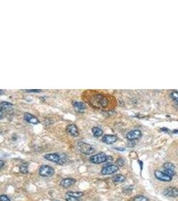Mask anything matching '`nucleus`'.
<instances>
[{"mask_svg": "<svg viewBox=\"0 0 178 201\" xmlns=\"http://www.w3.org/2000/svg\"><path fill=\"white\" fill-rule=\"evenodd\" d=\"M5 108H4L3 107H0V118L2 117V116L3 115L4 113V110H5Z\"/></svg>", "mask_w": 178, "mask_h": 201, "instance_id": "28", "label": "nucleus"}, {"mask_svg": "<svg viewBox=\"0 0 178 201\" xmlns=\"http://www.w3.org/2000/svg\"><path fill=\"white\" fill-rule=\"evenodd\" d=\"M107 155L103 152H100L99 154L93 155L90 157V161L94 164H99L106 162Z\"/></svg>", "mask_w": 178, "mask_h": 201, "instance_id": "4", "label": "nucleus"}, {"mask_svg": "<svg viewBox=\"0 0 178 201\" xmlns=\"http://www.w3.org/2000/svg\"><path fill=\"white\" fill-rule=\"evenodd\" d=\"M54 169L52 167L48 165H43L39 169V174L43 177H51L54 174Z\"/></svg>", "mask_w": 178, "mask_h": 201, "instance_id": "3", "label": "nucleus"}, {"mask_svg": "<svg viewBox=\"0 0 178 201\" xmlns=\"http://www.w3.org/2000/svg\"><path fill=\"white\" fill-rule=\"evenodd\" d=\"M76 182V180L75 179H72V178H67V179L62 180V181L60 182V186L63 188H68L74 185Z\"/></svg>", "mask_w": 178, "mask_h": 201, "instance_id": "11", "label": "nucleus"}, {"mask_svg": "<svg viewBox=\"0 0 178 201\" xmlns=\"http://www.w3.org/2000/svg\"><path fill=\"white\" fill-rule=\"evenodd\" d=\"M133 201H149V199L144 196L138 195L133 198Z\"/></svg>", "mask_w": 178, "mask_h": 201, "instance_id": "21", "label": "nucleus"}, {"mask_svg": "<svg viewBox=\"0 0 178 201\" xmlns=\"http://www.w3.org/2000/svg\"><path fill=\"white\" fill-rule=\"evenodd\" d=\"M116 150H121V151H124V150H125V149H119V148H116Z\"/></svg>", "mask_w": 178, "mask_h": 201, "instance_id": "32", "label": "nucleus"}, {"mask_svg": "<svg viewBox=\"0 0 178 201\" xmlns=\"http://www.w3.org/2000/svg\"><path fill=\"white\" fill-rule=\"evenodd\" d=\"M66 200L67 201H80V200L78 199V198L72 197V196H67V197L66 198Z\"/></svg>", "mask_w": 178, "mask_h": 201, "instance_id": "26", "label": "nucleus"}, {"mask_svg": "<svg viewBox=\"0 0 178 201\" xmlns=\"http://www.w3.org/2000/svg\"><path fill=\"white\" fill-rule=\"evenodd\" d=\"M0 105H1V107H4V108L13 106V104H12V103L6 102V101H2V102H1V103H0Z\"/></svg>", "mask_w": 178, "mask_h": 201, "instance_id": "24", "label": "nucleus"}, {"mask_svg": "<svg viewBox=\"0 0 178 201\" xmlns=\"http://www.w3.org/2000/svg\"><path fill=\"white\" fill-rule=\"evenodd\" d=\"M118 170H119V166L115 164H111L103 168L101 170V173L103 175H111L117 172Z\"/></svg>", "mask_w": 178, "mask_h": 201, "instance_id": "5", "label": "nucleus"}, {"mask_svg": "<svg viewBox=\"0 0 178 201\" xmlns=\"http://www.w3.org/2000/svg\"><path fill=\"white\" fill-rule=\"evenodd\" d=\"M4 165H5V162H4V161L0 159V169L2 168L4 166Z\"/></svg>", "mask_w": 178, "mask_h": 201, "instance_id": "30", "label": "nucleus"}, {"mask_svg": "<svg viewBox=\"0 0 178 201\" xmlns=\"http://www.w3.org/2000/svg\"><path fill=\"white\" fill-rule=\"evenodd\" d=\"M116 164H117V166H123L125 164V161L122 157H119L116 161Z\"/></svg>", "mask_w": 178, "mask_h": 201, "instance_id": "23", "label": "nucleus"}, {"mask_svg": "<svg viewBox=\"0 0 178 201\" xmlns=\"http://www.w3.org/2000/svg\"><path fill=\"white\" fill-rule=\"evenodd\" d=\"M163 194L169 197L176 198L178 196V189L175 187H169L164 190Z\"/></svg>", "mask_w": 178, "mask_h": 201, "instance_id": "9", "label": "nucleus"}, {"mask_svg": "<svg viewBox=\"0 0 178 201\" xmlns=\"http://www.w3.org/2000/svg\"><path fill=\"white\" fill-rule=\"evenodd\" d=\"M112 161H113V157H112L111 156H107V160H106V162L111 163Z\"/></svg>", "mask_w": 178, "mask_h": 201, "instance_id": "29", "label": "nucleus"}, {"mask_svg": "<svg viewBox=\"0 0 178 201\" xmlns=\"http://www.w3.org/2000/svg\"><path fill=\"white\" fill-rule=\"evenodd\" d=\"M24 119L25 121H26L28 123L33 124V125H37V124L40 123V121H39L38 118L29 113H26L24 114Z\"/></svg>", "mask_w": 178, "mask_h": 201, "instance_id": "8", "label": "nucleus"}, {"mask_svg": "<svg viewBox=\"0 0 178 201\" xmlns=\"http://www.w3.org/2000/svg\"><path fill=\"white\" fill-rule=\"evenodd\" d=\"M154 174H155V176H156V179L161 180V181L170 182L171 181V180H172V178L169 176H167L166 174L163 172L156 170V172H155Z\"/></svg>", "mask_w": 178, "mask_h": 201, "instance_id": "7", "label": "nucleus"}, {"mask_svg": "<svg viewBox=\"0 0 178 201\" xmlns=\"http://www.w3.org/2000/svg\"><path fill=\"white\" fill-rule=\"evenodd\" d=\"M142 136L141 132L139 129L132 130V131L128 132L127 134V138L129 140L133 141L139 139Z\"/></svg>", "mask_w": 178, "mask_h": 201, "instance_id": "6", "label": "nucleus"}, {"mask_svg": "<svg viewBox=\"0 0 178 201\" xmlns=\"http://www.w3.org/2000/svg\"><path fill=\"white\" fill-rule=\"evenodd\" d=\"M113 180L115 183H123L126 180V178L125 176L122 174H117L114 176L113 178Z\"/></svg>", "mask_w": 178, "mask_h": 201, "instance_id": "15", "label": "nucleus"}, {"mask_svg": "<svg viewBox=\"0 0 178 201\" xmlns=\"http://www.w3.org/2000/svg\"><path fill=\"white\" fill-rule=\"evenodd\" d=\"M25 92H29V93H40L42 91V90L40 89H26L24 90Z\"/></svg>", "mask_w": 178, "mask_h": 201, "instance_id": "27", "label": "nucleus"}, {"mask_svg": "<svg viewBox=\"0 0 178 201\" xmlns=\"http://www.w3.org/2000/svg\"><path fill=\"white\" fill-rule=\"evenodd\" d=\"M3 93H4V91L3 90H1L0 89V95H3Z\"/></svg>", "mask_w": 178, "mask_h": 201, "instance_id": "31", "label": "nucleus"}, {"mask_svg": "<svg viewBox=\"0 0 178 201\" xmlns=\"http://www.w3.org/2000/svg\"><path fill=\"white\" fill-rule=\"evenodd\" d=\"M163 168L164 169H169L171 170H175V166L170 162H165L163 164Z\"/></svg>", "mask_w": 178, "mask_h": 201, "instance_id": "18", "label": "nucleus"}, {"mask_svg": "<svg viewBox=\"0 0 178 201\" xmlns=\"http://www.w3.org/2000/svg\"><path fill=\"white\" fill-rule=\"evenodd\" d=\"M0 201H11V200L7 195L2 194V195H0Z\"/></svg>", "mask_w": 178, "mask_h": 201, "instance_id": "25", "label": "nucleus"}, {"mask_svg": "<svg viewBox=\"0 0 178 201\" xmlns=\"http://www.w3.org/2000/svg\"><path fill=\"white\" fill-rule=\"evenodd\" d=\"M163 172H164L165 174H166L167 176H170L172 178L173 176H174L175 174V172L174 170H169V169H164L163 170Z\"/></svg>", "mask_w": 178, "mask_h": 201, "instance_id": "20", "label": "nucleus"}, {"mask_svg": "<svg viewBox=\"0 0 178 201\" xmlns=\"http://www.w3.org/2000/svg\"><path fill=\"white\" fill-rule=\"evenodd\" d=\"M73 106L75 109L78 112H84L86 109V105L84 103L79 102V101H76L74 103Z\"/></svg>", "mask_w": 178, "mask_h": 201, "instance_id": "14", "label": "nucleus"}, {"mask_svg": "<svg viewBox=\"0 0 178 201\" xmlns=\"http://www.w3.org/2000/svg\"><path fill=\"white\" fill-rule=\"evenodd\" d=\"M53 201H59V200H53Z\"/></svg>", "mask_w": 178, "mask_h": 201, "instance_id": "33", "label": "nucleus"}, {"mask_svg": "<svg viewBox=\"0 0 178 201\" xmlns=\"http://www.w3.org/2000/svg\"><path fill=\"white\" fill-rule=\"evenodd\" d=\"M20 172L24 174H27L28 173V168L26 166L22 165L20 166Z\"/></svg>", "mask_w": 178, "mask_h": 201, "instance_id": "22", "label": "nucleus"}, {"mask_svg": "<svg viewBox=\"0 0 178 201\" xmlns=\"http://www.w3.org/2000/svg\"><path fill=\"white\" fill-rule=\"evenodd\" d=\"M92 132L93 135H94V136L96 137V138H99V137H101L103 135V129H101V128L99 127H92Z\"/></svg>", "mask_w": 178, "mask_h": 201, "instance_id": "16", "label": "nucleus"}, {"mask_svg": "<svg viewBox=\"0 0 178 201\" xmlns=\"http://www.w3.org/2000/svg\"><path fill=\"white\" fill-rule=\"evenodd\" d=\"M44 157L46 160L58 164L60 161V155L56 154V153H52V154H48L44 155Z\"/></svg>", "mask_w": 178, "mask_h": 201, "instance_id": "10", "label": "nucleus"}, {"mask_svg": "<svg viewBox=\"0 0 178 201\" xmlns=\"http://www.w3.org/2000/svg\"><path fill=\"white\" fill-rule=\"evenodd\" d=\"M103 142L107 144H113L117 140V137L114 135H105L103 137Z\"/></svg>", "mask_w": 178, "mask_h": 201, "instance_id": "13", "label": "nucleus"}, {"mask_svg": "<svg viewBox=\"0 0 178 201\" xmlns=\"http://www.w3.org/2000/svg\"><path fill=\"white\" fill-rule=\"evenodd\" d=\"M170 96H171V98L173 99V101H174L176 104L178 105V92L174 91V92L171 93Z\"/></svg>", "mask_w": 178, "mask_h": 201, "instance_id": "19", "label": "nucleus"}, {"mask_svg": "<svg viewBox=\"0 0 178 201\" xmlns=\"http://www.w3.org/2000/svg\"><path fill=\"white\" fill-rule=\"evenodd\" d=\"M108 99L101 94H96L92 97L91 103L96 107H105L108 105Z\"/></svg>", "mask_w": 178, "mask_h": 201, "instance_id": "1", "label": "nucleus"}, {"mask_svg": "<svg viewBox=\"0 0 178 201\" xmlns=\"http://www.w3.org/2000/svg\"><path fill=\"white\" fill-rule=\"evenodd\" d=\"M78 150L80 152L85 155H91L94 152V148L90 144H88L87 143L84 142H80L78 144Z\"/></svg>", "mask_w": 178, "mask_h": 201, "instance_id": "2", "label": "nucleus"}, {"mask_svg": "<svg viewBox=\"0 0 178 201\" xmlns=\"http://www.w3.org/2000/svg\"><path fill=\"white\" fill-rule=\"evenodd\" d=\"M67 196H72V197H75V198H79L81 197V196H84V193L82 192H72L70 191L67 192Z\"/></svg>", "mask_w": 178, "mask_h": 201, "instance_id": "17", "label": "nucleus"}, {"mask_svg": "<svg viewBox=\"0 0 178 201\" xmlns=\"http://www.w3.org/2000/svg\"><path fill=\"white\" fill-rule=\"evenodd\" d=\"M67 132L68 134H69L70 136L73 137H77L79 135L78 128L74 124H70V125H68L67 127Z\"/></svg>", "mask_w": 178, "mask_h": 201, "instance_id": "12", "label": "nucleus"}]
</instances>
